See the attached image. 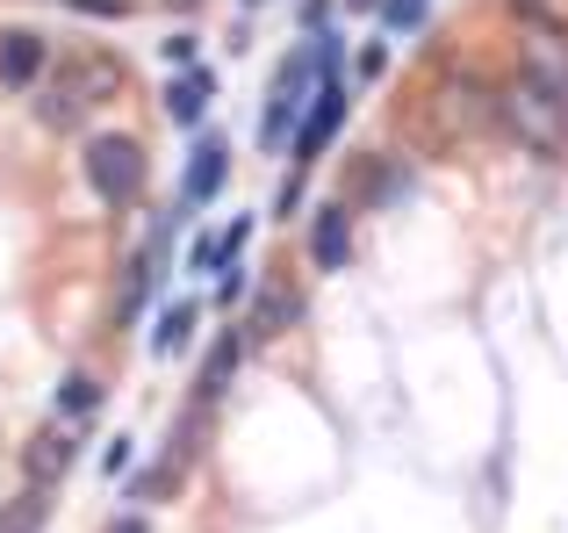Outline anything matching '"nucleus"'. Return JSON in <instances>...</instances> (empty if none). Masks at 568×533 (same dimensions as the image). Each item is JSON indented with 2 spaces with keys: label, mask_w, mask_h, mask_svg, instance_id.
<instances>
[{
  "label": "nucleus",
  "mask_w": 568,
  "mask_h": 533,
  "mask_svg": "<svg viewBox=\"0 0 568 533\" xmlns=\"http://www.w3.org/2000/svg\"><path fill=\"white\" fill-rule=\"evenodd\" d=\"M123 87V66H115L109 51H80V58H65V66L51 72V80L37 87V123L43 130H80L87 115L101 109V101Z\"/></svg>",
  "instance_id": "obj_1"
},
{
  "label": "nucleus",
  "mask_w": 568,
  "mask_h": 533,
  "mask_svg": "<svg viewBox=\"0 0 568 533\" xmlns=\"http://www.w3.org/2000/svg\"><path fill=\"white\" fill-rule=\"evenodd\" d=\"M497 123L511 130L526 152L555 159L561 144H568V94H561V87H547L540 72H518V80L497 94Z\"/></svg>",
  "instance_id": "obj_2"
},
{
  "label": "nucleus",
  "mask_w": 568,
  "mask_h": 533,
  "mask_svg": "<svg viewBox=\"0 0 568 533\" xmlns=\"http://www.w3.org/2000/svg\"><path fill=\"white\" fill-rule=\"evenodd\" d=\"M80 173H87V188H94L109 210H130V202L144 195V144L138 138H87V152H80Z\"/></svg>",
  "instance_id": "obj_3"
},
{
  "label": "nucleus",
  "mask_w": 568,
  "mask_h": 533,
  "mask_svg": "<svg viewBox=\"0 0 568 533\" xmlns=\"http://www.w3.org/2000/svg\"><path fill=\"white\" fill-rule=\"evenodd\" d=\"M338 123H346V80H324L317 94H310V109H303V130H295V167H310V159H324V144L338 138Z\"/></svg>",
  "instance_id": "obj_4"
},
{
  "label": "nucleus",
  "mask_w": 568,
  "mask_h": 533,
  "mask_svg": "<svg viewBox=\"0 0 568 533\" xmlns=\"http://www.w3.org/2000/svg\"><path fill=\"white\" fill-rule=\"evenodd\" d=\"M223 181H231V144H223V138H194L181 195H187V202H216V195H223Z\"/></svg>",
  "instance_id": "obj_5"
},
{
  "label": "nucleus",
  "mask_w": 568,
  "mask_h": 533,
  "mask_svg": "<svg viewBox=\"0 0 568 533\" xmlns=\"http://www.w3.org/2000/svg\"><path fill=\"white\" fill-rule=\"evenodd\" d=\"M43 66H51V43L37 29H8L0 37V87H37Z\"/></svg>",
  "instance_id": "obj_6"
},
{
  "label": "nucleus",
  "mask_w": 568,
  "mask_h": 533,
  "mask_svg": "<svg viewBox=\"0 0 568 533\" xmlns=\"http://www.w3.org/2000/svg\"><path fill=\"white\" fill-rule=\"evenodd\" d=\"M346 253H353V217H346V202H324L317 224H310V260L332 274V266H346Z\"/></svg>",
  "instance_id": "obj_7"
},
{
  "label": "nucleus",
  "mask_w": 568,
  "mask_h": 533,
  "mask_svg": "<svg viewBox=\"0 0 568 533\" xmlns=\"http://www.w3.org/2000/svg\"><path fill=\"white\" fill-rule=\"evenodd\" d=\"M237 353H245V332H223L216 346H209V361L194 368V411H209L223 396V382L237 375Z\"/></svg>",
  "instance_id": "obj_8"
},
{
  "label": "nucleus",
  "mask_w": 568,
  "mask_h": 533,
  "mask_svg": "<svg viewBox=\"0 0 568 533\" xmlns=\"http://www.w3.org/2000/svg\"><path fill=\"white\" fill-rule=\"evenodd\" d=\"M166 115H173V123H187V130L209 115V72L202 66H181L166 80Z\"/></svg>",
  "instance_id": "obj_9"
},
{
  "label": "nucleus",
  "mask_w": 568,
  "mask_h": 533,
  "mask_svg": "<svg viewBox=\"0 0 568 533\" xmlns=\"http://www.w3.org/2000/svg\"><path fill=\"white\" fill-rule=\"evenodd\" d=\"M22 469H29V483H58L72 469V440L65 433H37L29 454H22Z\"/></svg>",
  "instance_id": "obj_10"
},
{
  "label": "nucleus",
  "mask_w": 568,
  "mask_h": 533,
  "mask_svg": "<svg viewBox=\"0 0 568 533\" xmlns=\"http://www.w3.org/2000/svg\"><path fill=\"white\" fill-rule=\"evenodd\" d=\"M194 318H202V303H187V295H181V303H166V310H159V332H152V353H159V361H166V353H181V346H187Z\"/></svg>",
  "instance_id": "obj_11"
},
{
  "label": "nucleus",
  "mask_w": 568,
  "mask_h": 533,
  "mask_svg": "<svg viewBox=\"0 0 568 533\" xmlns=\"http://www.w3.org/2000/svg\"><path fill=\"white\" fill-rule=\"evenodd\" d=\"M295 310H303V295H295V289H266V295H260V310H252V324H245V332H252V339H274L281 324L295 318Z\"/></svg>",
  "instance_id": "obj_12"
},
{
  "label": "nucleus",
  "mask_w": 568,
  "mask_h": 533,
  "mask_svg": "<svg viewBox=\"0 0 568 533\" xmlns=\"http://www.w3.org/2000/svg\"><path fill=\"white\" fill-rule=\"evenodd\" d=\"M43 483H29L22 497H8V505H0V533H43Z\"/></svg>",
  "instance_id": "obj_13"
},
{
  "label": "nucleus",
  "mask_w": 568,
  "mask_h": 533,
  "mask_svg": "<svg viewBox=\"0 0 568 533\" xmlns=\"http://www.w3.org/2000/svg\"><path fill=\"white\" fill-rule=\"evenodd\" d=\"M58 404H65L72 419H87V411L101 404V382L94 375H65V382H58Z\"/></svg>",
  "instance_id": "obj_14"
},
{
  "label": "nucleus",
  "mask_w": 568,
  "mask_h": 533,
  "mask_svg": "<svg viewBox=\"0 0 568 533\" xmlns=\"http://www.w3.org/2000/svg\"><path fill=\"white\" fill-rule=\"evenodd\" d=\"M425 8H432V0H382V22L388 29H417V22H425Z\"/></svg>",
  "instance_id": "obj_15"
},
{
  "label": "nucleus",
  "mask_w": 568,
  "mask_h": 533,
  "mask_svg": "<svg viewBox=\"0 0 568 533\" xmlns=\"http://www.w3.org/2000/svg\"><path fill=\"white\" fill-rule=\"evenodd\" d=\"M237 295H245V266L223 260V274H216V303H237Z\"/></svg>",
  "instance_id": "obj_16"
},
{
  "label": "nucleus",
  "mask_w": 568,
  "mask_h": 533,
  "mask_svg": "<svg viewBox=\"0 0 568 533\" xmlns=\"http://www.w3.org/2000/svg\"><path fill=\"white\" fill-rule=\"evenodd\" d=\"M159 58H166V66H194V37H166V43H159Z\"/></svg>",
  "instance_id": "obj_17"
},
{
  "label": "nucleus",
  "mask_w": 568,
  "mask_h": 533,
  "mask_svg": "<svg viewBox=\"0 0 568 533\" xmlns=\"http://www.w3.org/2000/svg\"><path fill=\"white\" fill-rule=\"evenodd\" d=\"M101 469H109V476H123V469H130V440H109V447H101Z\"/></svg>",
  "instance_id": "obj_18"
},
{
  "label": "nucleus",
  "mask_w": 568,
  "mask_h": 533,
  "mask_svg": "<svg viewBox=\"0 0 568 533\" xmlns=\"http://www.w3.org/2000/svg\"><path fill=\"white\" fill-rule=\"evenodd\" d=\"M65 8H80V14H130V0H65Z\"/></svg>",
  "instance_id": "obj_19"
},
{
  "label": "nucleus",
  "mask_w": 568,
  "mask_h": 533,
  "mask_svg": "<svg viewBox=\"0 0 568 533\" xmlns=\"http://www.w3.org/2000/svg\"><path fill=\"white\" fill-rule=\"evenodd\" d=\"M109 533H144V520H115V526H109Z\"/></svg>",
  "instance_id": "obj_20"
},
{
  "label": "nucleus",
  "mask_w": 568,
  "mask_h": 533,
  "mask_svg": "<svg viewBox=\"0 0 568 533\" xmlns=\"http://www.w3.org/2000/svg\"><path fill=\"white\" fill-rule=\"evenodd\" d=\"M353 8H382V0H353Z\"/></svg>",
  "instance_id": "obj_21"
}]
</instances>
